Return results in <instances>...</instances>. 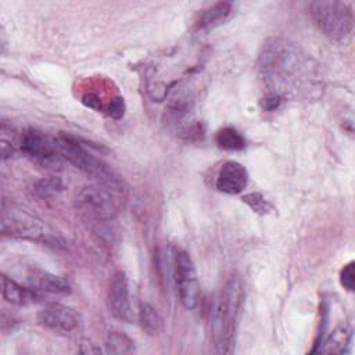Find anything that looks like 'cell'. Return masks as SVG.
Here are the masks:
<instances>
[{
	"label": "cell",
	"instance_id": "cell-1",
	"mask_svg": "<svg viewBox=\"0 0 355 355\" xmlns=\"http://www.w3.org/2000/svg\"><path fill=\"white\" fill-rule=\"evenodd\" d=\"M258 67L266 94L282 100H312L323 90L319 64L300 44L288 39H269L259 54Z\"/></svg>",
	"mask_w": 355,
	"mask_h": 355
},
{
	"label": "cell",
	"instance_id": "cell-2",
	"mask_svg": "<svg viewBox=\"0 0 355 355\" xmlns=\"http://www.w3.org/2000/svg\"><path fill=\"white\" fill-rule=\"evenodd\" d=\"M244 301L243 283L232 276L220 288L209 318V337L215 354H232Z\"/></svg>",
	"mask_w": 355,
	"mask_h": 355
},
{
	"label": "cell",
	"instance_id": "cell-3",
	"mask_svg": "<svg viewBox=\"0 0 355 355\" xmlns=\"http://www.w3.org/2000/svg\"><path fill=\"white\" fill-rule=\"evenodd\" d=\"M1 233L12 239L39 243L54 250H67V240L54 226L31 212L10 207L1 208Z\"/></svg>",
	"mask_w": 355,
	"mask_h": 355
},
{
	"label": "cell",
	"instance_id": "cell-4",
	"mask_svg": "<svg viewBox=\"0 0 355 355\" xmlns=\"http://www.w3.org/2000/svg\"><path fill=\"white\" fill-rule=\"evenodd\" d=\"M55 143L62 159L90 176L96 182V184H101L119 196L126 194L125 180L104 161L93 155L75 137L68 135H60L55 136Z\"/></svg>",
	"mask_w": 355,
	"mask_h": 355
},
{
	"label": "cell",
	"instance_id": "cell-5",
	"mask_svg": "<svg viewBox=\"0 0 355 355\" xmlns=\"http://www.w3.org/2000/svg\"><path fill=\"white\" fill-rule=\"evenodd\" d=\"M309 12L316 26L333 40H345L354 29V12L348 3L313 1L309 4Z\"/></svg>",
	"mask_w": 355,
	"mask_h": 355
},
{
	"label": "cell",
	"instance_id": "cell-6",
	"mask_svg": "<svg viewBox=\"0 0 355 355\" xmlns=\"http://www.w3.org/2000/svg\"><path fill=\"white\" fill-rule=\"evenodd\" d=\"M121 198L123 196L101 186H86L75 196V208L86 219L94 222H110L119 212Z\"/></svg>",
	"mask_w": 355,
	"mask_h": 355
},
{
	"label": "cell",
	"instance_id": "cell-7",
	"mask_svg": "<svg viewBox=\"0 0 355 355\" xmlns=\"http://www.w3.org/2000/svg\"><path fill=\"white\" fill-rule=\"evenodd\" d=\"M173 276L180 302L187 309H194L200 300V282L191 257L182 248L173 251Z\"/></svg>",
	"mask_w": 355,
	"mask_h": 355
},
{
	"label": "cell",
	"instance_id": "cell-8",
	"mask_svg": "<svg viewBox=\"0 0 355 355\" xmlns=\"http://www.w3.org/2000/svg\"><path fill=\"white\" fill-rule=\"evenodd\" d=\"M21 153L43 168L55 169L62 162L55 137L37 129H28L21 133Z\"/></svg>",
	"mask_w": 355,
	"mask_h": 355
},
{
	"label": "cell",
	"instance_id": "cell-9",
	"mask_svg": "<svg viewBox=\"0 0 355 355\" xmlns=\"http://www.w3.org/2000/svg\"><path fill=\"white\" fill-rule=\"evenodd\" d=\"M37 322L44 329L58 333H69L78 327L79 318L72 308L60 302H50L39 311Z\"/></svg>",
	"mask_w": 355,
	"mask_h": 355
},
{
	"label": "cell",
	"instance_id": "cell-10",
	"mask_svg": "<svg viewBox=\"0 0 355 355\" xmlns=\"http://www.w3.org/2000/svg\"><path fill=\"white\" fill-rule=\"evenodd\" d=\"M108 308L114 318L132 322L133 311L129 295V284L123 272H115L108 286Z\"/></svg>",
	"mask_w": 355,
	"mask_h": 355
},
{
	"label": "cell",
	"instance_id": "cell-11",
	"mask_svg": "<svg viewBox=\"0 0 355 355\" xmlns=\"http://www.w3.org/2000/svg\"><path fill=\"white\" fill-rule=\"evenodd\" d=\"M248 184L247 169L236 161H227L218 172L215 187L225 194H240Z\"/></svg>",
	"mask_w": 355,
	"mask_h": 355
},
{
	"label": "cell",
	"instance_id": "cell-12",
	"mask_svg": "<svg viewBox=\"0 0 355 355\" xmlns=\"http://www.w3.org/2000/svg\"><path fill=\"white\" fill-rule=\"evenodd\" d=\"M25 280L29 287L39 293L68 294L71 291L68 280L39 268H29L25 275Z\"/></svg>",
	"mask_w": 355,
	"mask_h": 355
},
{
	"label": "cell",
	"instance_id": "cell-13",
	"mask_svg": "<svg viewBox=\"0 0 355 355\" xmlns=\"http://www.w3.org/2000/svg\"><path fill=\"white\" fill-rule=\"evenodd\" d=\"M1 294L3 298L12 305L26 306L40 300V293L29 286H22L11 277L1 275Z\"/></svg>",
	"mask_w": 355,
	"mask_h": 355
},
{
	"label": "cell",
	"instance_id": "cell-14",
	"mask_svg": "<svg viewBox=\"0 0 355 355\" xmlns=\"http://www.w3.org/2000/svg\"><path fill=\"white\" fill-rule=\"evenodd\" d=\"M233 4L229 1H218L208 8L200 11L196 19V28L198 31H207L223 24L232 14Z\"/></svg>",
	"mask_w": 355,
	"mask_h": 355
},
{
	"label": "cell",
	"instance_id": "cell-15",
	"mask_svg": "<svg viewBox=\"0 0 355 355\" xmlns=\"http://www.w3.org/2000/svg\"><path fill=\"white\" fill-rule=\"evenodd\" d=\"M352 338L351 329L347 326L337 327L324 341H322L313 352H323V354H343L345 348L349 345Z\"/></svg>",
	"mask_w": 355,
	"mask_h": 355
},
{
	"label": "cell",
	"instance_id": "cell-16",
	"mask_svg": "<svg viewBox=\"0 0 355 355\" xmlns=\"http://www.w3.org/2000/svg\"><path fill=\"white\" fill-rule=\"evenodd\" d=\"M215 141L220 148L227 151H240L245 147L244 136L239 130L230 126L219 129L216 133Z\"/></svg>",
	"mask_w": 355,
	"mask_h": 355
},
{
	"label": "cell",
	"instance_id": "cell-17",
	"mask_svg": "<svg viewBox=\"0 0 355 355\" xmlns=\"http://www.w3.org/2000/svg\"><path fill=\"white\" fill-rule=\"evenodd\" d=\"M139 322L141 329L150 334L155 336L162 329V319L158 315V312L147 302H141L139 308Z\"/></svg>",
	"mask_w": 355,
	"mask_h": 355
},
{
	"label": "cell",
	"instance_id": "cell-18",
	"mask_svg": "<svg viewBox=\"0 0 355 355\" xmlns=\"http://www.w3.org/2000/svg\"><path fill=\"white\" fill-rule=\"evenodd\" d=\"M21 153V133L14 129L7 128L6 123L1 125V158L8 159Z\"/></svg>",
	"mask_w": 355,
	"mask_h": 355
},
{
	"label": "cell",
	"instance_id": "cell-19",
	"mask_svg": "<svg viewBox=\"0 0 355 355\" xmlns=\"http://www.w3.org/2000/svg\"><path fill=\"white\" fill-rule=\"evenodd\" d=\"M135 343L122 331L112 330L107 334L105 338V348L110 354H128L133 351Z\"/></svg>",
	"mask_w": 355,
	"mask_h": 355
},
{
	"label": "cell",
	"instance_id": "cell-20",
	"mask_svg": "<svg viewBox=\"0 0 355 355\" xmlns=\"http://www.w3.org/2000/svg\"><path fill=\"white\" fill-rule=\"evenodd\" d=\"M64 190V183L58 176H47L37 180L33 186V193L39 198H49Z\"/></svg>",
	"mask_w": 355,
	"mask_h": 355
},
{
	"label": "cell",
	"instance_id": "cell-21",
	"mask_svg": "<svg viewBox=\"0 0 355 355\" xmlns=\"http://www.w3.org/2000/svg\"><path fill=\"white\" fill-rule=\"evenodd\" d=\"M243 201L257 214H268L272 209V205L262 197L259 193H250L243 197Z\"/></svg>",
	"mask_w": 355,
	"mask_h": 355
},
{
	"label": "cell",
	"instance_id": "cell-22",
	"mask_svg": "<svg viewBox=\"0 0 355 355\" xmlns=\"http://www.w3.org/2000/svg\"><path fill=\"white\" fill-rule=\"evenodd\" d=\"M355 263L354 261L345 263L340 272V283L344 288H347L348 291H352L354 290V286H355Z\"/></svg>",
	"mask_w": 355,
	"mask_h": 355
},
{
	"label": "cell",
	"instance_id": "cell-23",
	"mask_svg": "<svg viewBox=\"0 0 355 355\" xmlns=\"http://www.w3.org/2000/svg\"><path fill=\"white\" fill-rule=\"evenodd\" d=\"M105 111H107V114H108L110 116H112L114 119L122 118L123 114H125V101H123V98H122L121 96L112 98Z\"/></svg>",
	"mask_w": 355,
	"mask_h": 355
},
{
	"label": "cell",
	"instance_id": "cell-24",
	"mask_svg": "<svg viewBox=\"0 0 355 355\" xmlns=\"http://www.w3.org/2000/svg\"><path fill=\"white\" fill-rule=\"evenodd\" d=\"M82 347H86V348L80 349L85 354H98L100 352V348L96 347L94 344H82Z\"/></svg>",
	"mask_w": 355,
	"mask_h": 355
}]
</instances>
